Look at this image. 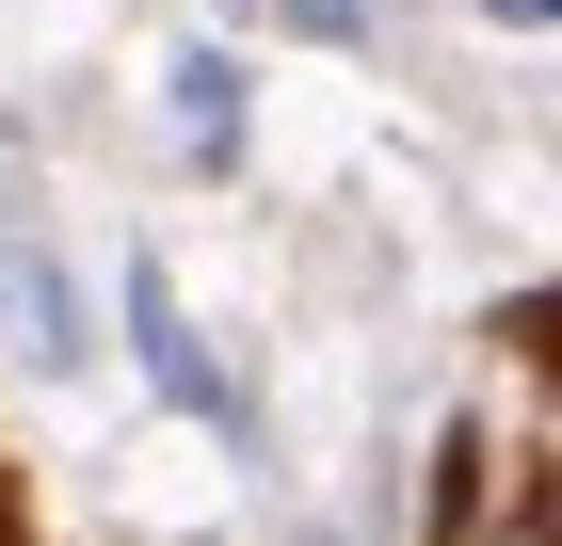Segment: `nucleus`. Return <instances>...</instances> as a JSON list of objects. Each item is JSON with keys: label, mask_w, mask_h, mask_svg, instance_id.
Returning a JSON list of instances; mask_svg holds the SVG:
<instances>
[{"label": "nucleus", "mask_w": 562, "mask_h": 546, "mask_svg": "<svg viewBox=\"0 0 562 546\" xmlns=\"http://www.w3.org/2000/svg\"><path fill=\"white\" fill-rule=\"evenodd\" d=\"M467 546H547V531H467Z\"/></svg>", "instance_id": "6"}, {"label": "nucleus", "mask_w": 562, "mask_h": 546, "mask_svg": "<svg viewBox=\"0 0 562 546\" xmlns=\"http://www.w3.org/2000/svg\"><path fill=\"white\" fill-rule=\"evenodd\" d=\"M113 305H130V354H145V386H161L177 419H210L225 450H258V402L225 386V354L193 337V305H177V274H161V257H130V290H113Z\"/></svg>", "instance_id": "1"}, {"label": "nucleus", "mask_w": 562, "mask_h": 546, "mask_svg": "<svg viewBox=\"0 0 562 546\" xmlns=\"http://www.w3.org/2000/svg\"><path fill=\"white\" fill-rule=\"evenodd\" d=\"M467 16H498V33H562V0H467Z\"/></svg>", "instance_id": "4"}, {"label": "nucleus", "mask_w": 562, "mask_h": 546, "mask_svg": "<svg viewBox=\"0 0 562 546\" xmlns=\"http://www.w3.org/2000/svg\"><path fill=\"white\" fill-rule=\"evenodd\" d=\"M0 305H16V337H33V370H81V305H65V274H48L33 225H0Z\"/></svg>", "instance_id": "3"}, {"label": "nucleus", "mask_w": 562, "mask_h": 546, "mask_svg": "<svg viewBox=\"0 0 562 546\" xmlns=\"http://www.w3.org/2000/svg\"><path fill=\"white\" fill-rule=\"evenodd\" d=\"M290 546H370V531H322V514H305V531H290Z\"/></svg>", "instance_id": "5"}, {"label": "nucleus", "mask_w": 562, "mask_h": 546, "mask_svg": "<svg viewBox=\"0 0 562 546\" xmlns=\"http://www.w3.org/2000/svg\"><path fill=\"white\" fill-rule=\"evenodd\" d=\"M177 161L193 177L241 161V48H177Z\"/></svg>", "instance_id": "2"}]
</instances>
